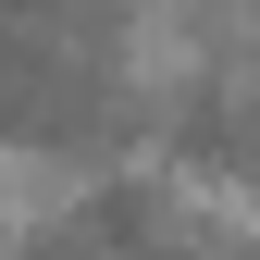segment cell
Wrapping results in <instances>:
<instances>
[{"label":"cell","instance_id":"obj_1","mask_svg":"<svg viewBox=\"0 0 260 260\" xmlns=\"http://www.w3.org/2000/svg\"><path fill=\"white\" fill-rule=\"evenodd\" d=\"M161 236H174L161 186L112 174V186H87V199H62V211H50L38 236L13 248V260H161Z\"/></svg>","mask_w":260,"mask_h":260}]
</instances>
